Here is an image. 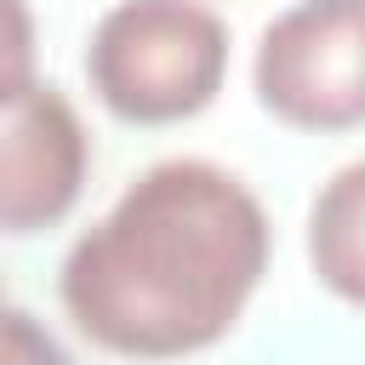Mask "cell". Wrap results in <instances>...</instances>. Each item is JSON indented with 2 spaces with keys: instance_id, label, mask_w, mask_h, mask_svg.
Wrapping results in <instances>:
<instances>
[{
  "instance_id": "cell-2",
  "label": "cell",
  "mask_w": 365,
  "mask_h": 365,
  "mask_svg": "<svg viewBox=\"0 0 365 365\" xmlns=\"http://www.w3.org/2000/svg\"><path fill=\"white\" fill-rule=\"evenodd\" d=\"M228 29L200 0H120L97 17L86 80L125 125H177L217 103Z\"/></svg>"
},
{
  "instance_id": "cell-5",
  "label": "cell",
  "mask_w": 365,
  "mask_h": 365,
  "mask_svg": "<svg viewBox=\"0 0 365 365\" xmlns=\"http://www.w3.org/2000/svg\"><path fill=\"white\" fill-rule=\"evenodd\" d=\"M308 262L319 285L354 308H365V160L331 171V182L308 205Z\"/></svg>"
},
{
  "instance_id": "cell-1",
  "label": "cell",
  "mask_w": 365,
  "mask_h": 365,
  "mask_svg": "<svg viewBox=\"0 0 365 365\" xmlns=\"http://www.w3.org/2000/svg\"><path fill=\"white\" fill-rule=\"evenodd\" d=\"M262 268V200L211 160H160L68 245L57 297L97 348L182 359L234 331Z\"/></svg>"
},
{
  "instance_id": "cell-6",
  "label": "cell",
  "mask_w": 365,
  "mask_h": 365,
  "mask_svg": "<svg viewBox=\"0 0 365 365\" xmlns=\"http://www.w3.org/2000/svg\"><path fill=\"white\" fill-rule=\"evenodd\" d=\"M0 365H68V354L51 342V331L34 325L29 308H6V325H0Z\"/></svg>"
},
{
  "instance_id": "cell-3",
  "label": "cell",
  "mask_w": 365,
  "mask_h": 365,
  "mask_svg": "<svg viewBox=\"0 0 365 365\" xmlns=\"http://www.w3.org/2000/svg\"><path fill=\"white\" fill-rule=\"evenodd\" d=\"M257 103L297 131L365 125V0H297L257 40Z\"/></svg>"
},
{
  "instance_id": "cell-4",
  "label": "cell",
  "mask_w": 365,
  "mask_h": 365,
  "mask_svg": "<svg viewBox=\"0 0 365 365\" xmlns=\"http://www.w3.org/2000/svg\"><path fill=\"white\" fill-rule=\"evenodd\" d=\"M86 131L57 86L23 80L6 86V137H0V222L6 234H34L68 217L86 188Z\"/></svg>"
}]
</instances>
